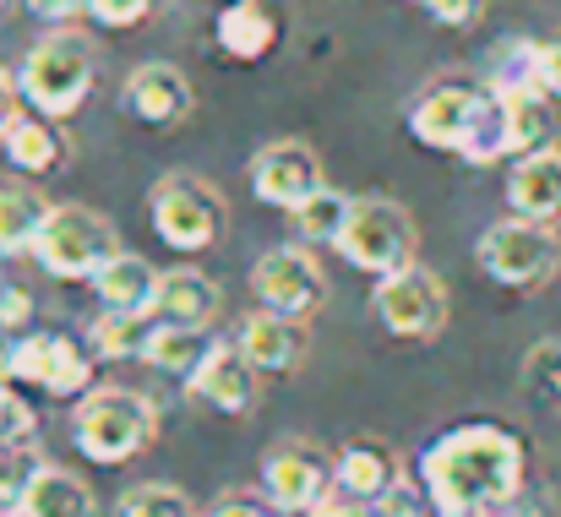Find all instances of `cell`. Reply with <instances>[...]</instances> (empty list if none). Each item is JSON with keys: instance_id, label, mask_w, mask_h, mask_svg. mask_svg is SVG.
I'll use <instances>...</instances> for the list:
<instances>
[{"instance_id": "1", "label": "cell", "mask_w": 561, "mask_h": 517, "mask_svg": "<svg viewBox=\"0 0 561 517\" xmlns=\"http://www.w3.org/2000/svg\"><path fill=\"white\" fill-rule=\"evenodd\" d=\"M436 517H507L524 491V441L502 425H458L420 458Z\"/></svg>"}, {"instance_id": "2", "label": "cell", "mask_w": 561, "mask_h": 517, "mask_svg": "<svg viewBox=\"0 0 561 517\" xmlns=\"http://www.w3.org/2000/svg\"><path fill=\"white\" fill-rule=\"evenodd\" d=\"M159 436V409L131 387H93L71 414V441L88 463H126Z\"/></svg>"}, {"instance_id": "3", "label": "cell", "mask_w": 561, "mask_h": 517, "mask_svg": "<svg viewBox=\"0 0 561 517\" xmlns=\"http://www.w3.org/2000/svg\"><path fill=\"white\" fill-rule=\"evenodd\" d=\"M93 71H99V55H93V44L82 38V33H49V38H38L33 49H27V60H22V77H16V88H22V99L49 120H66V115H77L82 104H88V93H93Z\"/></svg>"}, {"instance_id": "4", "label": "cell", "mask_w": 561, "mask_h": 517, "mask_svg": "<svg viewBox=\"0 0 561 517\" xmlns=\"http://www.w3.org/2000/svg\"><path fill=\"white\" fill-rule=\"evenodd\" d=\"M414 245H420V229H414L409 207L392 202V196H360L355 212H350V229L339 240L344 262H355L360 273H376V278L409 273Z\"/></svg>"}, {"instance_id": "5", "label": "cell", "mask_w": 561, "mask_h": 517, "mask_svg": "<svg viewBox=\"0 0 561 517\" xmlns=\"http://www.w3.org/2000/svg\"><path fill=\"white\" fill-rule=\"evenodd\" d=\"M38 267L55 278H99L121 251H115V229L110 218H99L93 207H55L44 240L33 245Z\"/></svg>"}, {"instance_id": "6", "label": "cell", "mask_w": 561, "mask_h": 517, "mask_svg": "<svg viewBox=\"0 0 561 517\" xmlns=\"http://www.w3.org/2000/svg\"><path fill=\"white\" fill-rule=\"evenodd\" d=\"M480 267L502 284V289H540L551 284L561 267V245L551 229L524 223V218H502L480 234Z\"/></svg>"}, {"instance_id": "7", "label": "cell", "mask_w": 561, "mask_h": 517, "mask_svg": "<svg viewBox=\"0 0 561 517\" xmlns=\"http://www.w3.org/2000/svg\"><path fill=\"white\" fill-rule=\"evenodd\" d=\"M153 229L175 251H207L224 234V196L202 174H164L153 185Z\"/></svg>"}, {"instance_id": "8", "label": "cell", "mask_w": 561, "mask_h": 517, "mask_svg": "<svg viewBox=\"0 0 561 517\" xmlns=\"http://www.w3.org/2000/svg\"><path fill=\"white\" fill-rule=\"evenodd\" d=\"M339 485V458H328L311 441H278L262 458V491L278 513H328Z\"/></svg>"}, {"instance_id": "9", "label": "cell", "mask_w": 561, "mask_h": 517, "mask_svg": "<svg viewBox=\"0 0 561 517\" xmlns=\"http://www.w3.org/2000/svg\"><path fill=\"white\" fill-rule=\"evenodd\" d=\"M5 376L33 381L55 398H88L93 392V354L66 333H27L5 348Z\"/></svg>"}, {"instance_id": "10", "label": "cell", "mask_w": 561, "mask_h": 517, "mask_svg": "<svg viewBox=\"0 0 561 517\" xmlns=\"http://www.w3.org/2000/svg\"><path fill=\"white\" fill-rule=\"evenodd\" d=\"M376 322L392 333V338H436L447 328V284L431 273V267H409V273H392L381 278L371 295Z\"/></svg>"}, {"instance_id": "11", "label": "cell", "mask_w": 561, "mask_h": 517, "mask_svg": "<svg viewBox=\"0 0 561 517\" xmlns=\"http://www.w3.org/2000/svg\"><path fill=\"white\" fill-rule=\"evenodd\" d=\"M485 99H491V88L474 82V77H442V82H431V88L409 104V131H414V142H425V148H436V153H458L463 137H469V126H474V115L485 110Z\"/></svg>"}, {"instance_id": "12", "label": "cell", "mask_w": 561, "mask_h": 517, "mask_svg": "<svg viewBox=\"0 0 561 517\" xmlns=\"http://www.w3.org/2000/svg\"><path fill=\"white\" fill-rule=\"evenodd\" d=\"M251 289H256L262 311L289 317V322H306L322 306L328 278H322V267H317V256L306 245H278V251H267L251 267Z\"/></svg>"}, {"instance_id": "13", "label": "cell", "mask_w": 561, "mask_h": 517, "mask_svg": "<svg viewBox=\"0 0 561 517\" xmlns=\"http://www.w3.org/2000/svg\"><path fill=\"white\" fill-rule=\"evenodd\" d=\"M251 191H256V202L295 212L322 191V159L306 142H267L251 159Z\"/></svg>"}, {"instance_id": "14", "label": "cell", "mask_w": 561, "mask_h": 517, "mask_svg": "<svg viewBox=\"0 0 561 517\" xmlns=\"http://www.w3.org/2000/svg\"><path fill=\"white\" fill-rule=\"evenodd\" d=\"M126 110L153 126V131H170L191 115V77L170 60H148L126 77Z\"/></svg>"}, {"instance_id": "15", "label": "cell", "mask_w": 561, "mask_h": 517, "mask_svg": "<svg viewBox=\"0 0 561 517\" xmlns=\"http://www.w3.org/2000/svg\"><path fill=\"white\" fill-rule=\"evenodd\" d=\"M186 387H191V398H202V403L218 409V414H245V409L256 403V370H251V359L234 344L207 348L202 370L191 376Z\"/></svg>"}, {"instance_id": "16", "label": "cell", "mask_w": 561, "mask_h": 517, "mask_svg": "<svg viewBox=\"0 0 561 517\" xmlns=\"http://www.w3.org/2000/svg\"><path fill=\"white\" fill-rule=\"evenodd\" d=\"M507 202H513V218L524 223H540V229L561 223V148L518 159L507 174Z\"/></svg>"}, {"instance_id": "17", "label": "cell", "mask_w": 561, "mask_h": 517, "mask_svg": "<svg viewBox=\"0 0 561 517\" xmlns=\"http://www.w3.org/2000/svg\"><path fill=\"white\" fill-rule=\"evenodd\" d=\"M234 348L251 359L256 376H284L306 359V328L289 322V317H273V311H251L240 322V338Z\"/></svg>"}, {"instance_id": "18", "label": "cell", "mask_w": 561, "mask_h": 517, "mask_svg": "<svg viewBox=\"0 0 561 517\" xmlns=\"http://www.w3.org/2000/svg\"><path fill=\"white\" fill-rule=\"evenodd\" d=\"M403 485V469H398V452L387 441H350L339 452V491L360 507H381L392 491Z\"/></svg>"}, {"instance_id": "19", "label": "cell", "mask_w": 561, "mask_h": 517, "mask_svg": "<svg viewBox=\"0 0 561 517\" xmlns=\"http://www.w3.org/2000/svg\"><path fill=\"white\" fill-rule=\"evenodd\" d=\"M213 38L229 60H262L278 49V11L267 0H229L213 22Z\"/></svg>"}, {"instance_id": "20", "label": "cell", "mask_w": 561, "mask_h": 517, "mask_svg": "<svg viewBox=\"0 0 561 517\" xmlns=\"http://www.w3.org/2000/svg\"><path fill=\"white\" fill-rule=\"evenodd\" d=\"M0 148H5V164L22 174H49L66 164L71 142L60 131V120H44V115H11L5 131H0Z\"/></svg>"}, {"instance_id": "21", "label": "cell", "mask_w": 561, "mask_h": 517, "mask_svg": "<svg viewBox=\"0 0 561 517\" xmlns=\"http://www.w3.org/2000/svg\"><path fill=\"white\" fill-rule=\"evenodd\" d=\"M153 317H159L164 328H191V333H202V328L218 317V284H213L207 273H196V267L164 273L159 300H153Z\"/></svg>"}, {"instance_id": "22", "label": "cell", "mask_w": 561, "mask_h": 517, "mask_svg": "<svg viewBox=\"0 0 561 517\" xmlns=\"http://www.w3.org/2000/svg\"><path fill=\"white\" fill-rule=\"evenodd\" d=\"M159 284H164V273H159L148 256H131V251H121V256L93 278V289H99L104 311H137V317H153Z\"/></svg>"}, {"instance_id": "23", "label": "cell", "mask_w": 561, "mask_h": 517, "mask_svg": "<svg viewBox=\"0 0 561 517\" xmlns=\"http://www.w3.org/2000/svg\"><path fill=\"white\" fill-rule=\"evenodd\" d=\"M49 218H55V207H49L38 191H27V185H0V256H5V251H33V245L44 240Z\"/></svg>"}, {"instance_id": "24", "label": "cell", "mask_w": 561, "mask_h": 517, "mask_svg": "<svg viewBox=\"0 0 561 517\" xmlns=\"http://www.w3.org/2000/svg\"><path fill=\"white\" fill-rule=\"evenodd\" d=\"M22 513L27 517H99V507H93V491H88L77 474H66V469H44L38 485L27 491Z\"/></svg>"}, {"instance_id": "25", "label": "cell", "mask_w": 561, "mask_h": 517, "mask_svg": "<svg viewBox=\"0 0 561 517\" xmlns=\"http://www.w3.org/2000/svg\"><path fill=\"white\" fill-rule=\"evenodd\" d=\"M153 333H159V317L104 311V317L93 322V354H99V359H148Z\"/></svg>"}, {"instance_id": "26", "label": "cell", "mask_w": 561, "mask_h": 517, "mask_svg": "<svg viewBox=\"0 0 561 517\" xmlns=\"http://www.w3.org/2000/svg\"><path fill=\"white\" fill-rule=\"evenodd\" d=\"M491 88V82H485ZM458 159L463 164H502V159H518L513 153V131H507V104L491 93L485 99V110L474 115V126H469V137H463V148H458Z\"/></svg>"}, {"instance_id": "27", "label": "cell", "mask_w": 561, "mask_h": 517, "mask_svg": "<svg viewBox=\"0 0 561 517\" xmlns=\"http://www.w3.org/2000/svg\"><path fill=\"white\" fill-rule=\"evenodd\" d=\"M507 104V131H513V153L529 159V153H546L551 148V110H546V93L529 88V93H496Z\"/></svg>"}, {"instance_id": "28", "label": "cell", "mask_w": 561, "mask_h": 517, "mask_svg": "<svg viewBox=\"0 0 561 517\" xmlns=\"http://www.w3.org/2000/svg\"><path fill=\"white\" fill-rule=\"evenodd\" d=\"M350 212H355V196L322 185V191H317L306 207H295L289 218H295V229H300L306 240H317V245H339L344 229H350Z\"/></svg>"}, {"instance_id": "29", "label": "cell", "mask_w": 561, "mask_h": 517, "mask_svg": "<svg viewBox=\"0 0 561 517\" xmlns=\"http://www.w3.org/2000/svg\"><path fill=\"white\" fill-rule=\"evenodd\" d=\"M207 348L213 338L207 333H191V328H164L159 322V333H153V344H148V365L153 370H164V376H196L202 370V359H207Z\"/></svg>"}, {"instance_id": "30", "label": "cell", "mask_w": 561, "mask_h": 517, "mask_svg": "<svg viewBox=\"0 0 561 517\" xmlns=\"http://www.w3.org/2000/svg\"><path fill=\"white\" fill-rule=\"evenodd\" d=\"M49 463L33 447H0V507H22Z\"/></svg>"}, {"instance_id": "31", "label": "cell", "mask_w": 561, "mask_h": 517, "mask_svg": "<svg viewBox=\"0 0 561 517\" xmlns=\"http://www.w3.org/2000/svg\"><path fill=\"white\" fill-rule=\"evenodd\" d=\"M115 517H196V507H191L186 491H175V485H137V491L121 496Z\"/></svg>"}, {"instance_id": "32", "label": "cell", "mask_w": 561, "mask_h": 517, "mask_svg": "<svg viewBox=\"0 0 561 517\" xmlns=\"http://www.w3.org/2000/svg\"><path fill=\"white\" fill-rule=\"evenodd\" d=\"M524 387H529L540 403L561 409V344H535L524 354Z\"/></svg>"}, {"instance_id": "33", "label": "cell", "mask_w": 561, "mask_h": 517, "mask_svg": "<svg viewBox=\"0 0 561 517\" xmlns=\"http://www.w3.org/2000/svg\"><path fill=\"white\" fill-rule=\"evenodd\" d=\"M33 403L11 381H0V447H33Z\"/></svg>"}, {"instance_id": "34", "label": "cell", "mask_w": 561, "mask_h": 517, "mask_svg": "<svg viewBox=\"0 0 561 517\" xmlns=\"http://www.w3.org/2000/svg\"><path fill=\"white\" fill-rule=\"evenodd\" d=\"M153 11V0H88V16L99 27H137Z\"/></svg>"}, {"instance_id": "35", "label": "cell", "mask_w": 561, "mask_h": 517, "mask_svg": "<svg viewBox=\"0 0 561 517\" xmlns=\"http://www.w3.org/2000/svg\"><path fill=\"white\" fill-rule=\"evenodd\" d=\"M442 27H474L485 16V0H420Z\"/></svg>"}, {"instance_id": "36", "label": "cell", "mask_w": 561, "mask_h": 517, "mask_svg": "<svg viewBox=\"0 0 561 517\" xmlns=\"http://www.w3.org/2000/svg\"><path fill=\"white\" fill-rule=\"evenodd\" d=\"M27 322H33V300H27L11 278H0V328H5V333H22Z\"/></svg>"}, {"instance_id": "37", "label": "cell", "mask_w": 561, "mask_h": 517, "mask_svg": "<svg viewBox=\"0 0 561 517\" xmlns=\"http://www.w3.org/2000/svg\"><path fill=\"white\" fill-rule=\"evenodd\" d=\"M376 517H436V507H431V496L425 491H409V485H398L381 507H376Z\"/></svg>"}, {"instance_id": "38", "label": "cell", "mask_w": 561, "mask_h": 517, "mask_svg": "<svg viewBox=\"0 0 561 517\" xmlns=\"http://www.w3.org/2000/svg\"><path fill=\"white\" fill-rule=\"evenodd\" d=\"M540 93L561 99V33L540 44Z\"/></svg>"}, {"instance_id": "39", "label": "cell", "mask_w": 561, "mask_h": 517, "mask_svg": "<svg viewBox=\"0 0 561 517\" xmlns=\"http://www.w3.org/2000/svg\"><path fill=\"white\" fill-rule=\"evenodd\" d=\"M207 517H273L256 496H218L213 507H207Z\"/></svg>"}, {"instance_id": "40", "label": "cell", "mask_w": 561, "mask_h": 517, "mask_svg": "<svg viewBox=\"0 0 561 517\" xmlns=\"http://www.w3.org/2000/svg\"><path fill=\"white\" fill-rule=\"evenodd\" d=\"M33 16H44V22H66V16H77V11H88V0H22Z\"/></svg>"}, {"instance_id": "41", "label": "cell", "mask_w": 561, "mask_h": 517, "mask_svg": "<svg viewBox=\"0 0 561 517\" xmlns=\"http://www.w3.org/2000/svg\"><path fill=\"white\" fill-rule=\"evenodd\" d=\"M16 110H11V77L0 71V131H5V120H11Z\"/></svg>"}, {"instance_id": "42", "label": "cell", "mask_w": 561, "mask_h": 517, "mask_svg": "<svg viewBox=\"0 0 561 517\" xmlns=\"http://www.w3.org/2000/svg\"><path fill=\"white\" fill-rule=\"evenodd\" d=\"M328 517H376V507H360V502H344V507H328Z\"/></svg>"}, {"instance_id": "43", "label": "cell", "mask_w": 561, "mask_h": 517, "mask_svg": "<svg viewBox=\"0 0 561 517\" xmlns=\"http://www.w3.org/2000/svg\"><path fill=\"white\" fill-rule=\"evenodd\" d=\"M273 517H328V513H273Z\"/></svg>"}, {"instance_id": "44", "label": "cell", "mask_w": 561, "mask_h": 517, "mask_svg": "<svg viewBox=\"0 0 561 517\" xmlns=\"http://www.w3.org/2000/svg\"><path fill=\"white\" fill-rule=\"evenodd\" d=\"M0 517H27L22 507H0Z\"/></svg>"}, {"instance_id": "45", "label": "cell", "mask_w": 561, "mask_h": 517, "mask_svg": "<svg viewBox=\"0 0 561 517\" xmlns=\"http://www.w3.org/2000/svg\"><path fill=\"white\" fill-rule=\"evenodd\" d=\"M0 376H5V354H0Z\"/></svg>"}, {"instance_id": "46", "label": "cell", "mask_w": 561, "mask_h": 517, "mask_svg": "<svg viewBox=\"0 0 561 517\" xmlns=\"http://www.w3.org/2000/svg\"><path fill=\"white\" fill-rule=\"evenodd\" d=\"M0 5H5V0H0Z\"/></svg>"}]
</instances>
